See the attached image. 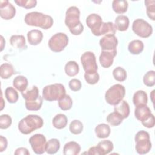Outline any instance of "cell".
Here are the masks:
<instances>
[{
  "label": "cell",
  "instance_id": "obj_1",
  "mask_svg": "<svg viewBox=\"0 0 155 155\" xmlns=\"http://www.w3.org/2000/svg\"><path fill=\"white\" fill-rule=\"evenodd\" d=\"M80 11L76 6L70 7L66 11L65 24L70 33L74 35H79L84 31V26L79 20Z\"/></svg>",
  "mask_w": 155,
  "mask_h": 155
},
{
  "label": "cell",
  "instance_id": "obj_2",
  "mask_svg": "<svg viewBox=\"0 0 155 155\" xmlns=\"http://www.w3.org/2000/svg\"><path fill=\"white\" fill-rule=\"evenodd\" d=\"M24 21L28 25L39 27L44 30L51 28L53 24V19L51 16L38 12L27 13Z\"/></svg>",
  "mask_w": 155,
  "mask_h": 155
},
{
  "label": "cell",
  "instance_id": "obj_3",
  "mask_svg": "<svg viewBox=\"0 0 155 155\" xmlns=\"http://www.w3.org/2000/svg\"><path fill=\"white\" fill-rule=\"evenodd\" d=\"M43 124V119L40 116L35 114H30L19 121L18 129L21 133L28 134L33 131L41 128Z\"/></svg>",
  "mask_w": 155,
  "mask_h": 155
},
{
  "label": "cell",
  "instance_id": "obj_4",
  "mask_svg": "<svg viewBox=\"0 0 155 155\" xmlns=\"http://www.w3.org/2000/svg\"><path fill=\"white\" fill-rule=\"evenodd\" d=\"M65 94L64 86L59 83L46 85L42 90V97L47 101H59Z\"/></svg>",
  "mask_w": 155,
  "mask_h": 155
},
{
  "label": "cell",
  "instance_id": "obj_5",
  "mask_svg": "<svg viewBox=\"0 0 155 155\" xmlns=\"http://www.w3.org/2000/svg\"><path fill=\"white\" fill-rule=\"evenodd\" d=\"M136 142L135 149L139 154H145L148 153L151 148L150 134L148 132L141 130L138 131L134 137Z\"/></svg>",
  "mask_w": 155,
  "mask_h": 155
},
{
  "label": "cell",
  "instance_id": "obj_6",
  "mask_svg": "<svg viewBox=\"0 0 155 155\" xmlns=\"http://www.w3.org/2000/svg\"><path fill=\"white\" fill-rule=\"evenodd\" d=\"M125 94V87L121 84H117L108 89L105 94V99L108 104L116 105L124 99Z\"/></svg>",
  "mask_w": 155,
  "mask_h": 155
},
{
  "label": "cell",
  "instance_id": "obj_7",
  "mask_svg": "<svg viewBox=\"0 0 155 155\" xmlns=\"http://www.w3.org/2000/svg\"><path fill=\"white\" fill-rule=\"evenodd\" d=\"M68 44V38L64 33H57L53 35L48 41V47L53 52L62 51Z\"/></svg>",
  "mask_w": 155,
  "mask_h": 155
},
{
  "label": "cell",
  "instance_id": "obj_8",
  "mask_svg": "<svg viewBox=\"0 0 155 155\" xmlns=\"http://www.w3.org/2000/svg\"><path fill=\"white\" fill-rule=\"evenodd\" d=\"M132 30L136 35L143 38H148L153 33L152 26L142 19H137L133 21Z\"/></svg>",
  "mask_w": 155,
  "mask_h": 155
},
{
  "label": "cell",
  "instance_id": "obj_9",
  "mask_svg": "<svg viewBox=\"0 0 155 155\" xmlns=\"http://www.w3.org/2000/svg\"><path fill=\"white\" fill-rule=\"evenodd\" d=\"M81 62L82 65L85 73L97 72V65L96 63V56L93 52L86 51L81 57Z\"/></svg>",
  "mask_w": 155,
  "mask_h": 155
},
{
  "label": "cell",
  "instance_id": "obj_10",
  "mask_svg": "<svg viewBox=\"0 0 155 155\" xmlns=\"http://www.w3.org/2000/svg\"><path fill=\"white\" fill-rule=\"evenodd\" d=\"M29 143L34 153L42 154L45 151L46 138L42 134H35L29 139Z\"/></svg>",
  "mask_w": 155,
  "mask_h": 155
},
{
  "label": "cell",
  "instance_id": "obj_11",
  "mask_svg": "<svg viewBox=\"0 0 155 155\" xmlns=\"http://www.w3.org/2000/svg\"><path fill=\"white\" fill-rule=\"evenodd\" d=\"M117 39L114 35H105L99 41V45L102 51H117Z\"/></svg>",
  "mask_w": 155,
  "mask_h": 155
},
{
  "label": "cell",
  "instance_id": "obj_12",
  "mask_svg": "<svg viewBox=\"0 0 155 155\" xmlns=\"http://www.w3.org/2000/svg\"><path fill=\"white\" fill-rule=\"evenodd\" d=\"M16 14L15 7L7 0L0 1V16L5 20L12 19Z\"/></svg>",
  "mask_w": 155,
  "mask_h": 155
},
{
  "label": "cell",
  "instance_id": "obj_13",
  "mask_svg": "<svg viewBox=\"0 0 155 155\" xmlns=\"http://www.w3.org/2000/svg\"><path fill=\"white\" fill-rule=\"evenodd\" d=\"M102 23V18L96 13L90 14L86 18V24L87 26L91 29L92 33L97 36Z\"/></svg>",
  "mask_w": 155,
  "mask_h": 155
},
{
  "label": "cell",
  "instance_id": "obj_14",
  "mask_svg": "<svg viewBox=\"0 0 155 155\" xmlns=\"http://www.w3.org/2000/svg\"><path fill=\"white\" fill-rule=\"evenodd\" d=\"M117 51H102L99 56V62L104 68H109L113 63L114 58L116 56Z\"/></svg>",
  "mask_w": 155,
  "mask_h": 155
},
{
  "label": "cell",
  "instance_id": "obj_15",
  "mask_svg": "<svg viewBox=\"0 0 155 155\" xmlns=\"http://www.w3.org/2000/svg\"><path fill=\"white\" fill-rule=\"evenodd\" d=\"M151 114L150 108L147 105L136 106L134 110V116L136 118L141 122L147 119Z\"/></svg>",
  "mask_w": 155,
  "mask_h": 155
},
{
  "label": "cell",
  "instance_id": "obj_16",
  "mask_svg": "<svg viewBox=\"0 0 155 155\" xmlns=\"http://www.w3.org/2000/svg\"><path fill=\"white\" fill-rule=\"evenodd\" d=\"M116 27L114 24L111 22H102L100 29L98 32L97 36L101 35H114L116 31Z\"/></svg>",
  "mask_w": 155,
  "mask_h": 155
},
{
  "label": "cell",
  "instance_id": "obj_17",
  "mask_svg": "<svg viewBox=\"0 0 155 155\" xmlns=\"http://www.w3.org/2000/svg\"><path fill=\"white\" fill-rule=\"evenodd\" d=\"M43 38V34L39 30H31L27 33L28 42L30 45H36L41 43Z\"/></svg>",
  "mask_w": 155,
  "mask_h": 155
},
{
  "label": "cell",
  "instance_id": "obj_18",
  "mask_svg": "<svg viewBox=\"0 0 155 155\" xmlns=\"http://www.w3.org/2000/svg\"><path fill=\"white\" fill-rule=\"evenodd\" d=\"M81 151V147L79 143L74 141L66 143L64 147L63 153L65 155H77Z\"/></svg>",
  "mask_w": 155,
  "mask_h": 155
},
{
  "label": "cell",
  "instance_id": "obj_19",
  "mask_svg": "<svg viewBox=\"0 0 155 155\" xmlns=\"http://www.w3.org/2000/svg\"><path fill=\"white\" fill-rule=\"evenodd\" d=\"M114 111L119 114L124 119L127 118L130 114V106L127 102L124 100H122L120 102L114 105Z\"/></svg>",
  "mask_w": 155,
  "mask_h": 155
},
{
  "label": "cell",
  "instance_id": "obj_20",
  "mask_svg": "<svg viewBox=\"0 0 155 155\" xmlns=\"http://www.w3.org/2000/svg\"><path fill=\"white\" fill-rule=\"evenodd\" d=\"M11 45L16 48L23 50L27 48L25 38L23 35H12L10 38Z\"/></svg>",
  "mask_w": 155,
  "mask_h": 155
},
{
  "label": "cell",
  "instance_id": "obj_21",
  "mask_svg": "<svg viewBox=\"0 0 155 155\" xmlns=\"http://www.w3.org/2000/svg\"><path fill=\"white\" fill-rule=\"evenodd\" d=\"M99 155L109 154L113 150V143L109 140H104L99 142L96 146Z\"/></svg>",
  "mask_w": 155,
  "mask_h": 155
},
{
  "label": "cell",
  "instance_id": "obj_22",
  "mask_svg": "<svg viewBox=\"0 0 155 155\" xmlns=\"http://www.w3.org/2000/svg\"><path fill=\"white\" fill-rule=\"evenodd\" d=\"M96 136L100 139L108 137L111 133V129L108 125L106 124H100L94 129Z\"/></svg>",
  "mask_w": 155,
  "mask_h": 155
},
{
  "label": "cell",
  "instance_id": "obj_23",
  "mask_svg": "<svg viewBox=\"0 0 155 155\" xmlns=\"http://www.w3.org/2000/svg\"><path fill=\"white\" fill-rule=\"evenodd\" d=\"M129 19L125 15H119L115 19V25L116 29L120 31H126L129 27Z\"/></svg>",
  "mask_w": 155,
  "mask_h": 155
},
{
  "label": "cell",
  "instance_id": "obj_24",
  "mask_svg": "<svg viewBox=\"0 0 155 155\" xmlns=\"http://www.w3.org/2000/svg\"><path fill=\"white\" fill-rule=\"evenodd\" d=\"M144 45L142 41L140 40H133L131 41L128 45V49L130 53L132 54H139L143 50Z\"/></svg>",
  "mask_w": 155,
  "mask_h": 155
},
{
  "label": "cell",
  "instance_id": "obj_25",
  "mask_svg": "<svg viewBox=\"0 0 155 155\" xmlns=\"http://www.w3.org/2000/svg\"><path fill=\"white\" fill-rule=\"evenodd\" d=\"M133 102L136 107L140 105H147L148 102L147 93L143 90L137 91L133 95Z\"/></svg>",
  "mask_w": 155,
  "mask_h": 155
},
{
  "label": "cell",
  "instance_id": "obj_26",
  "mask_svg": "<svg viewBox=\"0 0 155 155\" xmlns=\"http://www.w3.org/2000/svg\"><path fill=\"white\" fill-rule=\"evenodd\" d=\"M13 85L18 91H24L28 86V80L24 76H18L13 81Z\"/></svg>",
  "mask_w": 155,
  "mask_h": 155
},
{
  "label": "cell",
  "instance_id": "obj_27",
  "mask_svg": "<svg viewBox=\"0 0 155 155\" xmlns=\"http://www.w3.org/2000/svg\"><path fill=\"white\" fill-rule=\"evenodd\" d=\"M64 70L67 76L73 77L78 74L79 67L76 62L74 61H70L65 64Z\"/></svg>",
  "mask_w": 155,
  "mask_h": 155
},
{
  "label": "cell",
  "instance_id": "obj_28",
  "mask_svg": "<svg viewBox=\"0 0 155 155\" xmlns=\"http://www.w3.org/2000/svg\"><path fill=\"white\" fill-rule=\"evenodd\" d=\"M128 4L127 1L114 0L112 2V8L117 14H122L127 11Z\"/></svg>",
  "mask_w": 155,
  "mask_h": 155
},
{
  "label": "cell",
  "instance_id": "obj_29",
  "mask_svg": "<svg viewBox=\"0 0 155 155\" xmlns=\"http://www.w3.org/2000/svg\"><path fill=\"white\" fill-rule=\"evenodd\" d=\"M67 117L64 114H58L53 119L52 124L53 127L57 129H62L65 128L67 124Z\"/></svg>",
  "mask_w": 155,
  "mask_h": 155
},
{
  "label": "cell",
  "instance_id": "obj_30",
  "mask_svg": "<svg viewBox=\"0 0 155 155\" xmlns=\"http://www.w3.org/2000/svg\"><path fill=\"white\" fill-rule=\"evenodd\" d=\"M15 73V70L12 65L8 63H4L0 67V75L3 79L10 78Z\"/></svg>",
  "mask_w": 155,
  "mask_h": 155
},
{
  "label": "cell",
  "instance_id": "obj_31",
  "mask_svg": "<svg viewBox=\"0 0 155 155\" xmlns=\"http://www.w3.org/2000/svg\"><path fill=\"white\" fill-rule=\"evenodd\" d=\"M21 94L25 101H35L39 97V90L36 86H33L31 90H25L24 91L21 92Z\"/></svg>",
  "mask_w": 155,
  "mask_h": 155
},
{
  "label": "cell",
  "instance_id": "obj_32",
  "mask_svg": "<svg viewBox=\"0 0 155 155\" xmlns=\"http://www.w3.org/2000/svg\"><path fill=\"white\" fill-rule=\"evenodd\" d=\"M60 148V142L57 139H51L45 145V151L47 154H54L56 153Z\"/></svg>",
  "mask_w": 155,
  "mask_h": 155
},
{
  "label": "cell",
  "instance_id": "obj_33",
  "mask_svg": "<svg viewBox=\"0 0 155 155\" xmlns=\"http://www.w3.org/2000/svg\"><path fill=\"white\" fill-rule=\"evenodd\" d=\"M5 96L9 103H16L19 98L17 91L13 87H7L5 90Z\"/></svg>",
  "mask_w": 155,
  "mask_h": 155
},
{
  "label": "cell",
  "instance_id": "obj_34",
  "mask_svg": "<svg viewBox=\"0 0 155 155\" xmlns=\"http://www.w3.org/2000/svg\"><path fill=\"white\" fill-rule=\"evenodd\" d=\"M42 97L39 96L38 99L33 101H25V105L27 110L29 111H38L42 105Z\"/></svg>",
  "mask_w": 155,
  "mask_h": 155
},
{
  "label": "cell",
  "instance_id": "obj_35",
  "mask_svg": "<svg viewBox=\"0 0 155 155\" xmlns=\"http://www.w3.org/2000/svg\"><path fill=\"white\" fill-rule=\"evenodd\" d=\"M73 105V101L69 95L65 94L63 97L58 101V105L63 111H67L71 109Z\"/></svg>",
  "mask_w": 155,
  "mask_h": 155
},
{
  "label": "cell",
  "instance_id": "obj_36",
  "mask_svg": "<svg viewBox=\"0 0 155 155\" xmlns=\"http://www.w3.org/2000/svg\"><path fill=\"white\" fill-rule=\"evenodd\" d=\"M122 117L117 113L114 111L110 113L107 117V122L111 126H117L123 121Z\"/></svg>",
  "mask_w": 155,
  "mask_h": 155
},
{
  "label": "cell",
  "instance_id": "obj_37",
  "mask_svg": "<svg viewBox=\"0 0 155 155\" xmlns=\"http://www.w3.org/2000/svg\"><path fill=\"white\" fill-rule=\"evenodd\" d=\"M113 76L116 81L119 82H123L127 79V74L126 70L124 68L117 67L113 70Z\"/></svg>",
  "mask_w": 155,
  "mask_h": 155
},
{
  "label": "cell",
  "instance_id": "obj_38",
  "mask_svg": "<svg viewBox=\"0 0 155 155\" xmlns=\"http://www.w3.org/2000/svg\"><path fill=\"white\" fill-rule=\"evenodd\" d=\"M83 124L79 120H73L69 125L70 131L73 134H79L83 130Z\"/></svg>",
  "mask_w": 155,
  "mask_h": 155
},
{
  "label": "cell",
  "instance_id": "obj_39",
  "mask_svg": "<svg viewBox=\"0 0 155 155\" xmlns=\"http://www.w3.org/2000/svg\"><path fill=\"white\" fill-rule=\"evenodd\" d=\"M145 4L147 8V15L148 17L154 21L155 16V1L154 0H147L145 1Z\"/></svg>",
  "mask_w": 155,
  "mask_h": 155
},
{
  "label": "cell",
  "instance_id": "obj_40",
  "mask_svg": "<svg viewBox=\"0 0 155 155\" xmlns=\"http://www.w3.org/2000/svg\"><path fill=\"white\" fill-rule=\"evenodd\" d=\"M143 84L147 87H153L155 84V71L150 70L147 72L143 78Z\"/></svg>",
  "mask_w": 155,
  "mask_h": 155
},
{
  "label": "cell",
  "instance_id": "obj_41",
  "mask_svg": "<svg viewBox=\"0 0 155 155\" xmlns=\"http://www.w3.org/2000/svg\"><path fill=\"white\" fill-rule=\"evenodd\" d=\"M15 2L20 7H24L26 9H30L35 7L37 4L36 0H18L15 1Z\"/></svg>",
  "mask_w": 155,
  "mask_h": 155
},
{
  "label": "cell",
  "instance_id": "obj_42",
  "mask_svg": "<svg viewBox=\"0 0 155 155\" xmlns=\"http://www.w3.org/2000/svg\"><path fill=\"white\" fill-rule=\"evenodd\" d=\"M84 78L85 81L88 84L90 85H94L98 82L99 80V75L97 72L90 73H85Z\"/></svg>",
  "mask_w": 155,
  "mask_h": 155
},
{
  "label": "cell",
  "instance_id": "obj_43",
  "mask_svg": "<svg viewBox=\"0 0 155 155\" xmlns=\"http://www.w3.org/2000/svg\"><path fill=\"white\" fill-rule=\"evenodd\" d=\"M12 120L8 114H2L0 116V128L1 129H7L12 124Z\"/></svg>",
  "mask_w": 155,
  "mask_h": 155
},
{
  "label": "cell",
  "instance_id": "obj_44",
  "mask_svg": "<svg viewBox=\"0 0 155 155\" xmlns=\"http://www.w3.org/2000/svg\"><path fill=\"white\" fill-rule=\"evenodd\" d=\"M69 88L73 91H78L81 90L82 87L81 82L78 79H72L68 83Z\"/></svg>",
  "mask_w": 155,
  "mask_h": 155
},
{
  "label": "cell",
  "instance_id": "obj_45",
  "mask_svg": "<svg viewBox=\"0 0 155 155\" xmlns=\"http://www.w3.org/2000/svg\"><path fill=\"white\" fill-rule=\"evenodd\" d=\"M142 124L148 128H151L154 127L155 125V119L154 116L153 114H151L147 119H145L144 121L142 122Z\"/></svg>",
  "mask_w": 155,
  "mask_h": 155
},
{
  "label": "cell",
  "instance_id": "obj_46",
  "mask_svg": "<svg viewBox=\"0 0 155 155\" xmlns=\"http://www.w3.org/2000/svg\"><path fill=\"white\" fill-rule=\"evenodd\" d=\"M8 145V142L6 137L3 136H0V152H2L6 150Z\"/></svg>",
  "mask_w": 155,
  "mask_h": 155
},
{
  "label": "cell",
  "instance_id": "obj_47",
  "mask_svg": "<svg viewBox=\"0 0 155 155\" xmlns=\"http://www.w3.org/2000/svg\"><path fill=\"white\" fill-rule=\"evenodd\" d=\"M14 154L15 155H21V154H22V155H29L30 153H29V151H28V150L26 148L20 147V148H17L16 150V151H15Z\"/></svg>",
  "mask_w": 155,
  "mask_h": 155
},
{
  "label": "cell",
  "instance_id": "obj_48",
  "mask_svg": "<svg viewBox=\"0 0 155 155\" xmlns=\"http://www.w3.org/2000/svg\"><path fill=\"white\" fill-rule=\"evenodd\" d=\"M87 154H90V155H93V154L99 155V151H98V150H97L96 146L92 147L90 148L88 152H87Z\"/></svg>",
  "mask_w": 155,
  "mask_h": 155
},
{
  "label": "cell",
  "instance_id": "obj_49",
  "mask_svg": "<svg viewBox=\"0 0 155 155\" xmlns=\"http://www.w3.org/2000/svg\"><path fill=\"white\" fill-rule=\"evenodd\" d=\"M1 51H2V50L4 49V45L5 44V41H4L2 36H1Z\"/></svg>",
  "mask_w": 155,
  "mask_h": 155
},
{
  "label": "cell",
  "instance_id": "obj_50",
  "mask_svg": "<svg viewBox=\"0 0 155 155\" xmlns=\"http://www.w3.org/2000/svg\"><path fill=\"white\" fill-rule=\"evenodd\" d=\"M154 90H153L152 91H151V101L153 102H154V100H153V97H154Z\"/></svg>",
  "mask_w": 155,
  "mask_h": 155
}]
</instances>
